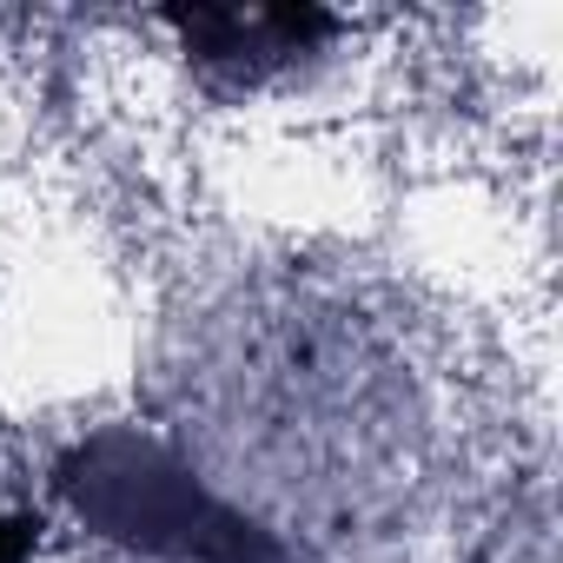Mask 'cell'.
I'll return each mask as SVG.
<instances>
[{
	"label": "cell",
	"mask_w": 563,
	"mask_h": 563,
	"mask_svg": "<svg viewBox=\"0 0 563 563\" xmlns=\"http://www.w3.org/2000/svg\"><path fill=\"white\" fill-rule=\"evenodd\" d=\"M60 504L100 537L153 563H292L286 537L206 484L192 457L140 424H100L54 457Z\"/></svg>",
	"instance_id": "cell-1"
},
{
	"label": "cell",
	"mask_w": 563,
	"mask_h": 563,
	"mask_svg": "<svg viewBox=\"0 0 563 563\" xmlns=\"http://www.w3.org/2000/svg\"><path fill=\"white\" fill-rule=\"evenodd\" d=\"M166 27L212 93H258L319 60L345 21L325 8H166Z\"/></svg>",
	"instance_id": "cell-2"
},
{
	"label": "cell",
	"mask_w": 563,
	"mask_h": 563,
	"mask_svg": "<svg viewBox=\"0 0 563 563\" xmlns=\"http://www.w3.org/2000/svg\"><path fill=\"white\" fill-rule=\"evenodd\" d=\"M34 556H41V517L0 510V563H34Z\"/></svg>",
	"instance_id": "cell-3"
}]
</instances>
